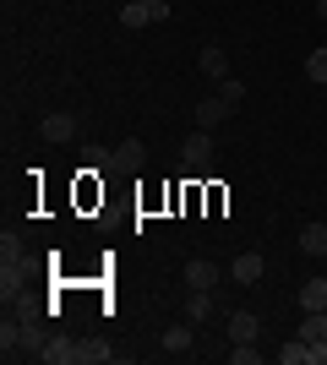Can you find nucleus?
Returning <instances> with one entry per match:
<instances>
[{
  "label": "nucleus",
  "mask_w": 327,
  "mask_h": 365,
  "mask_svg": "<svg viewBox=\"0 0 327 365\" xmlns=\"http://www.w3.org/2000/svg\"><path fill=\"white\" fill-rule=\"evenodd\" d=\"M197 66H202V76H213V82H224V76H229V55H224V44H202V55H197Z\"/></svg>",
  "instance_id": "9"
},
{
  "label": "nucleus",
  "mask_w": 327,
  "mask_h": 365,
  "mask_svg": "<svg viewBox=\"0 0 327 365\" xmlns=\"http://www.w3.org/2000/svg\"><path fill=\"white\" fill-rule=\"evenodd\" d=\"M256 333H262L256 311H229V344H256Z\"/></svg>",
  "instance_id": "6"
},
{
  "label": "nucleus",
  "mask_w": 327,
  "mask_h": 365,
  "mask_svg": "<svg viewBox=\"0 0 327 365\" xmlns=\"http://www.w3.org/2000/svg\"><path fill=\"white\" fill-rule=\"evenodd\" d=\"M142 6H158V0H142Z\"/></svg>",
  "instance_id": "22"
},
{
  "label": "nucleus",
  "mask_w": 327,
  "mask_h": 365,
  "mask_svg": "<svg viewBox=\"0 0 327 365\" xmlns=\"http://www.w3.org/2000/svg\"><path fill=\"white\" fill-rule=\"evenodd\" d=\"M316 16H322V22H327V0H316Z\"/></svg>",
  "instance_id": "21"
},
{
  "label": "nucleus",
  "mask_w": 327,
  "mask_h": 365,
  "mask_svg": "<svg viewBox=\"0 0 327 365\" xmlns=\"http://www.w3.org/2000/svg\"><path fill=\"white\" fill-rule=\"evenodd\" d=\"M158 16H153V6H142V0H125L120 6V28H153Z\"/></svg>",
  "instance_id": "14"
},
{
  "label": "nucleus",
  "mask_w": 327,
  "mask_h": 365,
  "mask_svg": "<svg viewBox=\"0 0 327 365\" xmlns=\"http://www.w3.org/2000/svg\"><path fill=\"white\" fill-rule=\"evenodd\" d=\"M300 311H327V273L300 284Z\"/></svg>",
  "instance_id": "11"
},
{
  "label": "nucleus",
  "mask_w": 327,
  "mask_h": 365,
  "mask_svg": "<svg viewBox=\"0 0 327 365\" xmlns=\"http://www.w3.org/2000/svg\"><path fill=\"white\" fill-rule=\"evenodd\" d=\"M186 289H218V262L191 257L186 262Z\"/></svg>",
  "instance_id": "7"
},
{
  "label": "nucleus",
  "mask_w": 327,
  "mask_h": 365,
  "mask_svg": "<svg viewBox=\"0 0 327 365\" xmlns=\"http://www.w3.org/2000/svg\"><path fill=\"white\" fill-rule=\"evenodd\" d=\"M158 349H164V354H191V349H197V333H191V322H175V327H164Z\"/></svg>",
  "instance_id": "5"
},
{
  "label": "nucleus",
  "mask_w": 327,
  "mask_h": 365,
  "mask_svg": "<svg viewBox=\"0 0 327 365\" xmlns=\"http://www.w3.org/2000/svg\"><path fill=\"white\" fill-rule=\"evenodd\" d=\"M262 273H267V257H262V251H240V257L229 262V278H234V284H256Z\"/></svg>",
  "instance_id": "4"
},
{
  "label": "nucleus",
  "mask_w": 327,
  "mask_h": 365,
  "mask_svg": "<svg viewBox=\"0 0 327 365\" xmlns=\"http://www.w3.org/2000/svg\"><path fill=\"white\" fill-rule=\"evenodd\" d=\"M38 137L44 142H77V115H66V109L44 115V120H38Z\"/></svg>",
  "instance_id": "3"
},
{
  "label": "nucleus",
  "mask_w": 327,
  "mask_h": 365,
  "mask_svg": "<svg viewBox=\"0 0 327 365\" xmlns=\"http://www.w3.org/2000/svg\"><path fill=\"white\" fill-rule=\"evenodd\" d=\"M180 164L197 169V175H207V169H213V131H202V125H197V131L186 137V148H180Z\"/></svg>",
  "instance_id": "1"
},
{
  "label": "nucleus",
  "mask_w": 327,
  "mask_h": 365,
  "mask_svg": "<svg viewBox=\"0 0 327 365\" xmlns=\"http://www.w3.org/2000/svg\"><path fill=\"white\" fill-rule=\"evenodd\" d=\"M104 360H115V349H109L104 338H82L77 344V365H104Z\"/></svg>",
  "instance_id": "13"
},
{
  "label": "nucleus",
  "mask_w": 327,
  "mask_h": 365,
  "mask_svg": "<svg viewBox=\"0 0 327 365\" xmlns=\"http://www.w3.org/2000/svg\"><path fill=\"white\" fill-rule=\"evenodd\" d=\"M234 109L224 104V98H202V104H197V125H202V131H213V125H224L229 120Z\"/></svg>",
  "instance_id": "12"
},
{
  "label": "nucleus",
  "mask_w": 327,
  "mask_h": 365,
  "mask_svg": "<svg viewBox=\"0 0 327 365\" xmlns=\"http://www.w3.org/2000/svg\"><path fill=\"white\" fill-rule=\"evenodd\" d=\"M218 98H224L229 109H240V98H246V82H234V76H224V82H218Z\"/></svg>",
  "instance_id": "17"
},
{
  "label": "nucleus",
  "mask_w": 327,
  "mask_h": 365,
  "mask_svg": "<svg viewBox=\"0 0 327 365\" xmlns=\"http://www.w3.org/2000/svg\"><path fill=\"white\" fill-rule=\"evenodd\" d=\"M38 360L44 365H77V344H71V338H44V349H38Z\"/></svg>",
  "instance_id": "8"
},
{
  "label": "nucleus",
  "mask_w": 327,
  "mask_h": 365,
  "mask_svg": "<svg viewBox=\"0 0 327 365\" xmlns=\"http://www.w3.org/2000/svg\"><path fill=\"white\" fill-rule=\"evenodd\" d=\"M300 251H306L311 262H322V257H327V224H322V218L300 229Z\"/></svg>",
  "instance_id": "10"
},
{
  "label": "nucleus",
  "mask_w": 327,
  "mask_h": 365,
  "mask_svg": "<svg viewBox=\"0 0 327 365\" xmlns=\"http://www.w3.org/2000/svg\"><path fill=\"white\" fill-rule=\"evenodd\" d=\"M213 289H191V300H186V322H207L213 317Z\"/></svg>",
  "instance_id": "15"
},
{
  "label": "nucleus",
  "mask_w": 327,
  "mask_h": 365,
  "mask_svg": "<svg viewBox=\"0 0 327 365\" xmlns=\"http://www.w3.org/2000/svg\"><path fill=\"white\" fill-rule=\"evenodd\" d=\"M311 365H327V338H322V344H311Z\"/></svg>",
  "instance_id": "20"
},
{
  "label": "nucleus",
  "mask_w": 327,
  "mask_h": 365,
  "mask_svg": "<svg viewBox=\"0 0 327 365\" xmlns=\"http://www.w3.org/2000/svg\"><path fill=\"white\" fill-rule=\"evenodd\" d=\"M142 158H147V148H142L137 137H125L120 148H115V158H109V175H142Z\"/></svg>",
  "instance_id": "2"
},
{
  "label": "nucleus",
  "mask_w": 327,
  "mask_h": 365,
  "mask_svg": "<svg viewBox=\"0 0 327 365\" xmlns=\"http://www.w3.org/2000/svg\"><path fill=\"white\" fill-rule=\"evenodd\" d=\"M229 360H234V365H262V349H256V344H234Z\"/></svg>",
  "instance_id": "19"
},
{
  "label": "nucleus",
  "mask_w": 327,
  "mask_h": 365,
  "mask_svg": "<svg viewBox=\"0 0 327 365\" xmlns=\"http://www.w3.org/2000/svg\"><path fill=\"white\" fill-rule=\"evenodd\" d=\"M322 267H327V257H322Z\"/></svg>",
  "instance_id": "23"
},
{
  "label": "nucleus",
  "mask_w": 327,
  "mask_h": 365,
  "mask_svg": "<svg viewBox=\"0 0 327 365\" xmlns=\"http://www.w3.org/2000/svg\"><path fill=\"white\" fill-rule=\"evenodd\" d=\"M279 365H311V344L295 333V338H289V344L279 349Z\"/></svg>",
  "instance_id": "16"
},
{
  "label": "nucleus",
  "mask_w": 327,
  "mask_h": 365,
  "mask_svg": "<svg viewBox=\"0 0 327 365\" xmlns=\"http://www.w3.org/2000/svg\"><path fill=\"white\" fill-rule=\"evenodd\" d=\"M306 76H311L316 88H327V44H322V49H316L311 61H306Z\"/></svg>",
  "instance_id": "18"
}]
</instances>
